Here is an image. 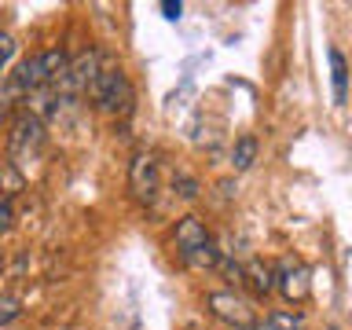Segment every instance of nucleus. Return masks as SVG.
I'll return each instance as SVG.
<instances>
[{
  "instance_id": "12",
  "label": "nucleus",
  "mask_w": 352,
  "mask_h": 330,
  "mask_svg": "<svg viewBox=\"0 0 352 330\" xmlns=\"http://www.w3.org/2000/svg\"><path fill=\"white\" fill-rule=\"evenodd\" d=\"M19 191H26V176H22L19 162H0V198H15Z\"/></svg>"
},
{
  "instance_id": "18",
  "label": "nucleus",
  "mask_w": 352,
  "mask_h": 330,
  "mask_svg": "<svg viewBox=\"0 0 352 330\" xmlns=\"http://www.w3.org/2000/svg\"><path fill=\"white\" fill-rule=\"evenodd\" d=\"M162 11H165V19H180V15H184V4H173V0H165Z\"/></svg>"
},
{
  "instance_id": "1",
  "label": "nucleus",
  "mask_w": 352,
  "mask_h": 330,
  "mask_svg": "<svg viewBox=\"0 0 352 330\" xmlns=\"http://www.w3.org/2000/svg\"><path fill=\"white\" fill-rule=\"evenodd\" d=\"M96 99L99 110H107V114H129L132 103H136V96H132V85L129 77L118 70V66H107V70H99L96 85L88 88Z\"/></svg>"
},
{
  "instance_id": "15",
  "label": "nucleus",
  "mask_w": 352,
  "mask_h": 330,
  "mask_svg": "<svg viewBox=\"0 0 352 330\" xmlns=\"http://www.w3.org/2000/svg\"><path fill=\"white\" fill-rule=\"evenodd\" d=\"M11 55H15V37H11V33H0V66H4Z\"/></svg>"
},
{
  "instance_id": "5",
  "label": "nucleus",
  "mask_w": 352,
  "mask_h": 330,
  "mask_svg": "<svg viewBox=\"0 0 352 330\" xmlns=\"http://www.w3.org/2000/svg\"><path fill=\"white\" fill-rule=\"evenodd\" d=\"M173 246H176V253H180V261H184V264L191 261L195 253H202L206 246H213L206 220H198L195 213L180 217V220H176V231H173Z\"/></svg>"
},
{
  "instance_id": "16",
  "label": "nucleus",
  "mask_w": 352,
  "mask_h": 330,
  "mask_svg": "<svg viewBox=\"0 0 352 330\" xmlns=\"http://www.w3.org/2000/svg\"><path fill=\"white\" fill-rule=\"evenodd\" d=\"M272 323H279L283 330H297V327H301V316H290V312H275V316H272Z\"/></svg>"
},
{
  "instance_id": "6",
  "label": "nucleus",
  "mask_w": 352,
  "mask_h": 330,
  "mask_svg": "<svg viewBox=\"0 0 352 330\" xmlns=\"http://www.w3.org/2000/svg\"><path fill=\"white\" fill-rule=\"evenodd\" d=\"M129 187L140 202H154L158 195V158L151 151H136L129 162Z\"/></svg>"
},
{
  "instance_id": "2",
  "label": "nucleus",
  "mask_w": 352,
  "mask_h": 330,
  "mask_svg": "<svg viewBox=\"0 0 352 330\" xmlns=\"http://www.w3.org/2000/svg\"><path fill=\"white\" fill-rule=\"evenodd\" d=\"M206 308H209V316L220 319V323L231 327V330H253L257 327L253 305L246 301V297H239L235 290H213L206 297Z\"/></svg>"
},
{
  "instance_id": "20",
  "label": "nucleus",
  "mask_w": 352,
  "mask_h": 330,
  "mask_svg": "<svg viewBox=\"0 0 352 330\" xmlns=\"http://www.w3.org/2000/svg\"><path fill=\"white\" fill-rule=\"evenodd\" d=\"M4 264H8V261H4V250H0V272H4Z\"/></svg>"
},
{
  "instance_id": "17",
  "label": "nucleus",
  "mask_w": 352,
  "mask_h": 330,
  "mask_svg": "<svg viewBox=\"0 0 352 330\" xmlns=\"http://www.w3.org/2000/svg\"><path fill=\"white\" fill-rule=\"evenodd\" d=\"M11 220H15V209H11V202H4V198H0V235L11 228Z\"/></svg>"
},
{
  "instance_id": "10",
  "label": "nucleus",
  "mask_w": 352,
  "mask_h": 330,
  "mask_svg": "<svg viewBox=\"0 0 352 330\" xmlns=\"http://www.w3.org/2000/svg\"><path fill=\"white\" fill-rule=\"evenodd\" d=\"M257 151H261V143H257V136H239L235 140V147H231V165H235V173H246V169H253V162H257Z\"/></svg>"
},
{
  "instance_id": "13",
  "label": "nucleus",
  "mask_w": 352,
  "mask_h": 330,
  "mask_svg": "<svg viewBox=\"0 0 352 330\" xmlns=\"http://www.w3.org/2000/svg\"><path fill=\"white\" fill-rule=\"evenodd\" d=\"M19 316H22V301H19V297H11V294H0V327L15 323Z\"/></svg>"
},
{
  "instance_id": "11",
  "label": "nucleus",
  "mask_w": 352,
  "mask_h": 330,
  "mask_svg": "<svg viewBox=\"0 0 352 330\" xmlns=\"http://www.w3.org/2000/svg\"><path fill=\"white\" fill-rule=\"evenodd\" d=\"M330 81H334V103L341 107L349 96V63L338 48H330Z\"/></svg>"
},
{
  "instance_id": "14",
  "label": "nucleus",
  "mask_w": 352,
  "mask_h": 330,
  "mask_svg": "<svg viewBox=\"0 0 352 330\" xmlns=\"http://www.w3.org/2000/svg\"><path fill=\"white\" fill-rule=\"evenodd\" d=\"M176 191H180V198H198V180L195 176H176Z\"/></svg>"
},
{
  "instance_id": "7",
  "label": "nucleus",
  "mask_w": 352,
  "mask_h": 330,
  "mask_svg": "<svg viewBox=\"0 0 352 330\" xmlns=\"http://www.w3.org/2000/svg\"><path fill=\"white\" fill-rule=\"evenodd\" d=\"M41 140H44V121L33 118L30 110L15 114V121H11V154H15V158H22V154L37 151Z\"/></svg>"
},
{
  "instance_id": "19",
  "label": "nucleus",
  "mask_w": 352,
  "mask_h": 330,
  "mask_svg": "<svg viewBox=\"0 0 352 330\" xmlns=\"http://www.w3.org/2000/svg\"><path fill=\"white\" fill-rule=\"evenodd\" d=\"M253 330H283V327H279V323H272V319H264V323H257Z\"/></svg>"
},
{
  "instance_id": "8",
  "label": "nucleus",
  "mask_w": 352,
  "mask_h": 330,
  "mask_svg": "<svg viewBox=\"0 0 352 330\" xmlns=\"http://www.w3.org/2000/svg\"><path fill=\"white\" fill-rule=\"evenodd\" d=\"M11 77H15V85H19L22 99H26L30 92H37V88H48V74H44L41 52H37V55H26V59L19 63V70L11 74Z\"/></svg>"
},
{
  "instance_id": "9",
  "label": "nucleus",
  "mask_w": 352,
  "mask_h": 330,
  "mask_svg": "<svg viewBox=\"0 0 352 330\" xmlns=\"http://www.w3.org/2000/svg\"><path fill=\"white\" fill-rule=\"evenodd\" d=\"M242 275H246V283H250L253 297H268V294L275 290V268H272L268 261L253 257L246 268H242Z\"/></svg>"
},
{
  "instance_id": "3",
  "label": "nucleus",
  "mask_w": 352,
  "mask_h": 330,
  "mask_svg": "<svg viewBox=\"0 0 352 330\" xmlns=\"http://www.w3.org/2000/svg\"><path fill=\"white\" fill-rule=\"evenodd\" d=\"M96 77H99V52L85 48V52H77L74 59H70V66H66V74H63V81L55 85V92H59L63 99H74V96L88 92V88L96 85Z\"/></svg>"
},
{
  "instance_id": "4",
  "label": "nucleus",
  "mask_w": 352,
  "mask_h": 330,
  "mask_svg": "<svg viewBox=\"0 0 352 330\" xmlns=\"http://www.w3.org/2000/svg\"><path fill=\"white\" fill-rule=\"evenodd\" d=\"M275 286L283 290V297L290 305H305L308 297H312V272H308L297 257H286L279 264V272H275Z\"/></svg>"
}]
</instances>
